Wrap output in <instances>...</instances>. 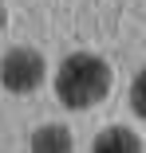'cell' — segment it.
Wrapping results in <instances>:
<instances>
[{
    "mask_svg": "<svg viewBox=\"0 0 146 153\" xmlns=\"http://www.w3.org/2000/svg\"><path fill=\"white\" fill-rule=\"evenodd\" d=\"M111 90V67L107 59L91 55V51H75L67 55L59 71H55V94L67 110H91L107 98Z\"/></svg>",
    "mask_w": 146,
    "mask_h": 153,
    "instance_id": "1",
    "label": "cell"
},
{
    "mask_svg": "<svg viewBox=\"0 0 146 153\" xmlns=\"http://www.w3.org/2000/svg\"><path fill=\"white\" fill-rule=\"evenodd\" d=\"M47 79V59L36 47H12L0 59V82L12 94H32V90Z\"/></svg>",
    "mask_w": 146,
    "mask_h": 153,
    "instance_id": "2",
    "label": "cell"
},
{
    "mask_svg": "<svg viewBox=\"0 0 146 153\" xmlns=\"http://www.w3.org/2000/svg\"><path fill=\"white\" fill-rule=\"evenodd\" d=\"M32 149H59V153H67L71 149V134L63 130V126H44V130H36V137H32Z\"/></svg>",
    "mask_w": 146,
    "mask_h": 153,
    "instance_id": "3",
    "label": "cell"
},
{
    "mask_svg": "<svg viewBox=\"0 0 146 153\" xmlns=\"http://www.w3.org/2000/svg\"><path fill=\"white\" fill-rule=\"evenodd\" d=\"M95 149H99V153H103V149H130V153H138V149H142V141L119 126V130H107V134H99V137H95Z\"/></svg>",
    "mask_w": 146,
    "mask_h": 153,
    "instance_id": "4",
    "label": "cell"
},
{
    "mask_svg": "<svg viewBox=\"0 0 146 153\" xmlns=\"http://www.w3.org/2000/svg\"><path fill=\"white\" fill-rule=\"evenodd\" d=\"M130 106H134V114H146V102H142V75L134 79V90H130Z\"/></svg>",
    "mask_w": 146,
    "mask_h": 153,
    "instance_id": "5",
    "label": "cell"
},
{
    "mask_svg": "<svg viewBox=\"0 0 146 153\" xmlns=\"http://www.w3.org/2000/svg\"><path fill=\"white\" fill-rule=\"evenodd\" d=\"M4 20H8V12H4V4H0V27H4Z\"/></svg>",
    "mask_w": 146,
    "mask_h": 153,
    "instance_id": "6",
    "label": "cell"
}]
</instances>
